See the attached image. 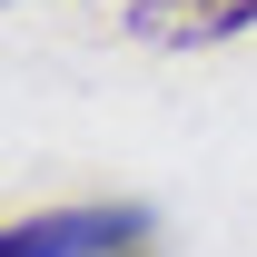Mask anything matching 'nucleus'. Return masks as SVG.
<instances>
[{"label": "nucleus", "mask_w": 257, "mask_h": 257, "mask_svg": "<svg viewBox=\"0 0 257 257\" xmlns=\"http://www.w3.org/2000/svg\"><path fill=\"white\" fill-rule=\"evenodd\" d=\"M139 237V208H50V218H20L0 237V257H99Z\"/></svg>", "instance_id": "obj_1"}, {"label": "nucleus", "mask_w": 257, "mask_h": 257, "mask_svg": "<svg viewBox=\"0 0 257 257\" xmlns=\"http://www.w3.org/2000/svg\"><path fill=\"white\" fill-rule=\"evenodd\" d=\"M128 30H139V40H168V50H198V40L257 30V0H139Z\"/></svg>", "instance_id": "obj_2"}]
</instances>
